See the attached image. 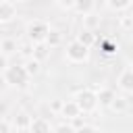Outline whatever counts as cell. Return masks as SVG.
Wrapping results in <instances>:
<instances>
[{
    "mask_svg": "<svg viewBox=\"0 0 133 133\" xmlns=\"http://www.w3.org/2000/svg\"><path fill=\"white\" fill-rule=\"evenodd\" d=\"M50 25L46 21H39V19H33L27 23L25 27V33H27V39L35 46V44H46L48 42V35H50Z\"/></svg>",
    "mask_w": 133,
    "mask_h": 133,
    "instance_id": "obj_2",
    "label": "cell"
},
{
    "mask_svg": "<svg viewBox=\"0 0 133 133\" xmlns=\"http://www.w3.org/2000/svg\"><path fill=\"white\" fill-rule=\"evenodd\" d=\"M19 50V44H17V39H12V37H4L2 42H0V54L2 56H10V54H15Z\"/></svg>",
    "mask_w": 133,
    "mask_h": 133,
    "instance_id": "obj_10",
    "label": "cell"
},
{
    "mask_svg": "<svg viewBox=\"0 0 133 133\" xmlns=\"http://www.w3.org/2000/svg\"><path fill=\"white\" fill-rule=\"evenodd\" d=\"M50 48H56V46H60L62 44V31H58V29H52L50 31V35H48V42H46Z\"/></svg>",
    "mask_w": 133,
    "mask_h": 133,
    "instance_id": "obj_16",
    "label": "cell"
},
{
    "mask_svg": "<svg viewBox=\"0 0 133 133\" xmlns=\"http://www.w3.org/2000/svg\"><path fill=\"white\" fill-rule=\"evenodd\" d=\"M48 54H50V46H48V44H35V46H33V54H31V56H33L35 60L42 62V60L48 58Z\"/></svg>",
    "mask_w": 133,
    "mask_h": 133,
    "instance_id": "obj_14",
    "label": "cell"
},
{
    "mask_svg": "<svg viewBox=\"0 0 133 133\" xmlns=\"http://www.w3.org/2000/svg\"><path fill=\"white\" fill-rule=\"evenodd\" d=\"M0 2H10V0H0Z\"/></svg>",
    "mask_w": 133,
    "mask_h": 133,
    "instance_id": "obj_27",
    "label": "cell"
},
{
    "mask_svg": "<svg viewBox=\"0 0 133 133\" xmlns=\"http://www.w3.org/2000/svg\"><path fill=\"white\" fill-rule=\"evenodd\" d=\"M29 133H50V123L46 118H33Z\"/></svg>",
    "mask_w": 133,
    "mask_h": 133,
    "instance_id": "obj_12",
    "label": "cell"
},
{
    "mask_svg": "<svg viewBox=\"0 0 133 133\" xmlns=\"http://www.w3.org/2000/svg\"><path fill=\"white\" fill-rule=\"evenodd\" d=\"M116 85H118L121 91H125V94H133V66H127V69L118 75Z\"/></svg>",
    "mask_w": 133,
    "mask_h": 133,
    "instance_id": "obj_6",
    "label": "cell"
},
{
    "mask_svg": "<svg viewBox=\"0 0 133 133\" xmlns=\"http://www.w3.org/2000/svg\"><path fill=\"white\" fill-rule=\"evenodd\" d=\"M54 133H77V127L71 123H60L54 127Z\"/></svg>",
    "mask_w": 133,
    "mask_h": 133,
    "instance_id": "obj_20",
    "label": "cell"
},
{
    "mask_svg": "<svg viewBox=\"0 0 133 133\" xmlns=\"http://www.w3.org/2000/svg\"><path fill=\"white\" fill-rule=\"evenodd\" d=\"M12 127H15V125L8 121V116H2V121H0V133H10Z\"/></svg>",
    "mask_w": 133,
    "mask_h": 133,
    "instance_id": "obj_21",
    "label": "cell"
},
{
    "mask_svg": "<svg viewBox=\"0 0 133 133\" xmlns=\"http://www.w3.org/2000/svg\"><path fill=\"white\" fill-rule=\"evenodd\" d=\"M114 112H125L127 110V100L123 98V96H116L114 98V102H112V106H110Z\"/></svg>",
    "mask_w": 133,
    "mask_h": 133,
    "instance_id": "obj_19",
    "label": "cell"
},
{
    "mask_svg": "<svg viewBox=\"0 0 133 133\" xmlns=\"http://www.w3.org/2000/svg\"><path fill=\"white\" fill-rule=\"evenodd\" d=\"M17 17V6L12 2H0V23L6 25Z\"/></svg>",
    "mask_w": 133,
    "mask_h": 133,
    "instance_id": "obj_7",
    "label": "cell"
},
{
    "mask_svg": "<svg viewBox=\"0 0 133 133\" xmlns=\"http://www.w3.org/2000/svg\"><path fill=\"white\" fill-rule=\"evenodd\" d=\"M2 79H4L6 85L17 87V89H23V87H27L31 75L27 73L25 64H8L4 69V73H2Z\"/></svg>",
    "mask_w": 133,
    "mask_h": 133,
    "instance_id": "obj_1",
    "label": "cell"
},
{
    "mask_svg": "<svg viewBox=\"0 0 133 133\" xmlns=\"http://www.w3.org/2000/svg\"><path fill=\"white\" fill-rule=\"evenodd\" d=\"M31 123H33V118L29 116L27 110H19V112L15 114V118H12V125H15V129H19V131H25V129L29 131Z\"/></svg>",
    "mask_w": 133,
    "mask_h": 133,
    "instance_id": "obj_8",
    "label": "cell"
},
{
    "mask_svg": "<svg viewBox=\"0 0 133 133\" xmlns=\"http://www.w3.org/2000/svg\"><path fill=\"white\" fill-rule=\"evenodd\" d=\"M114 98H116V94H114L112 89H108V87L98 89V102H100V106L110 108V106H112V102H114Z\"/></svg>",
    "mask_w": 133,
    "mask_h": 133,
    "instance_id": "obj_11",
    "label": "cell"
},
{
    "mask_svg": "<svg viewBox=\"0 0 133 133\" xmlns=\"http://www.w3.org/2000/svg\"><path fill=\"white\" fill-rule=\"evenodd\" d=\"M133 4V0H106V6L110 10H127Z\"/></svg>",
    "mask_w": 133,
    "mask_h": 133,
    "instance_id": "obj_15",
    "label": "cell"
},
{
    "mask_svg": "<svg viewBox=\"0 0 133 133\" xmlns=\"http://www.w3.org/2000/svg\"><path fill=\"white\" fill-rule=\"evenodd\" d=\"M75 2L77 0H58V6L62 10H75Z\"/></svg>",
    "mask_w": 133,
    "mask_h": 133,
    "instance_id": "obj_24",
    "label": "cell"
},
{
    "mask_svg": "<svg viewBox=\"0 0 133 133\" xmlns=\"http://www.w3.org/2000/svg\"><path fill=\"white\" fill-rule=\"evenodd\" d=\"M77 133H100L94 125H87V123H83V125H79L77 127Z\"/></svg>",
    "mask_w": 133,
    "mask_h": 133,
    "instance_id": "obj_23",
    "label": "cell"
},
{
    "mask_svg": "<svg viewBox=\"0 0 133 133\" xmlns=\"http://www.w3.org/2000/svg\"><path fill=\"white\" fill-rule=\"evenodd\" d=\"M121 25H123L125 29H131V27H133V17H127V15L121 17Z\"/></svg>",
    "mask_w": 133,
    "mask_h": 133,
    "instance_id": "obj_25",
    "label": "cell"
},
{
    "mask_svg": "<svg viewBox=\"0 0 133 133\" xmlns=\"http://www.w3.org/2000/svg\"><path fill=\"white\" fill-rule=\"evenodd\" d=\"M81 114H83V112H81V108H79V104H77L75 100H64L62 110H60L58 116H62V118H66V121H79Z\"/></svg>",
    "mask_w": 133,
    "mask_h": 133,
    "instance_id": "obj_5",
    "label": "cell"
},
{
    "mask_svg": "<svg viewBox=\"0 0 133 133\" xmlns=\"http://www.w3.org/2000/svg\"><path fill=\"white\" fill-rule=\"evenodd\" d=\"M62 104H64V102H62V100H54V102H52V106H50V108H52V110H54V112H56V114H60V110H62Z\"/></svg>",
    "mask_w": 133,
    "mask_h": 133,
    "instance_id": "obj_26",
    "label": "cell"
},
{
    "mask_svg": "<svg viewBox=\"0 0 133 133\" xmlns=\"http://www.w3.org/2000/svg\"><path fill=\"white\" fill-rule=\"evenodd\" d=\"M23 64H25V69H27V73H29L31 77L39 73V60H35L33 56H31V58H27V60H25Z\"/></svg>",
    "mask_w": 133,
    "mask_h": 133,
    "instance_id": "obj_17",
    "label": "cell"
},
{
    "mask_svg": "<svg viewBox=\"0 0 133 133\" xmlns=\"http://www.w3.org/2000/svg\"><path fill=\"white\" fill-rule=\"evenodd\" d=\"M77 104H79V108H81V112L83 114H89V112H94L96 108H98V91H94V89H89V87H81L77 94H75V98H73Z\"/></svg>",
    "mask_w": 133,
    "mask_h": 133,
    "instance_id": "obj_3",
    "label": "cell"
},
{
    "mask_svg": "<svg viewBox=\"0 0 133 133\" xmlns=\"http://www.w3.org/2000/svg\"><path fill=\"white\" fill-rule=\"evenodd\" d=\"M94 8H96V0H77L75 2V12L77 15H94Z\"/></svg>",
    "mask_w": 133,
    "mask_h": 133,
    "instance_id": "obj_9",
    "label": "cell"
},
{
    "mask_svg": "<svg viewBox=\"0 0 133 133\" xmlns=\"http://www.w3.org/2000/svg\"><path fill=\"white\" fill-rule=\"evenodd\" d=\"M100 48H102V52H104V54H108V56H110V54H114V52L118 50V46H116L112 39H102V42H100Z\"/></svg>",
    "mask_w": 133,
    "mask_h": 133,
    "instance_id": "obj_18",
    "label": "cell"
},
{
    "mask_svg": "<svg viewBox=\"0 0 133 133\" xmlns=\"http://www.w3.org/2000/svg\"><path fill=\"white\" fill-rule=\"evenodd\" d=\"M83 23H85V29H89V31H91V29L98 25V19H96L94 15H87V17H83Z\"/></svg>",
    "mask_w": 133,
    "mask_h": 133,
    "instance_id": "obj_22",
    "label": "cell"
},
{
    "mask_svg": "<svg viewBox=\"0 0 133 133\" xmlns=\"http://www.w3.org/2000/svg\"><path fill=\"white\" fill-rule=\"evenodd\" d=\"M75 39H79L83 46L91 48V46L96 44V33H94V31H89V29H83L81 33H77V37H75Z\"/></svg>",
    "mask_w": 133,
    "mask_h": 133,
    "instance_id": "obj_13",
    "label": "cell"
},
{
    "mask_svg": "<svg viewBox=\"0 0 133 133\" xmlns=\"http://www.w3.org/2000/svg\"><path fill=\"white\" fill-rule=\"evenodd\" d=\"M66 58H69L71 62H75V64L85 62V60L89 58V48L83 46L79 39H73V42L66 46Z\"/></svg>",
    "mask_w": 133,
    "mask_h": 133,
    "instance_id": "obj_4",
    "label": "cell"
}]
</instances>
